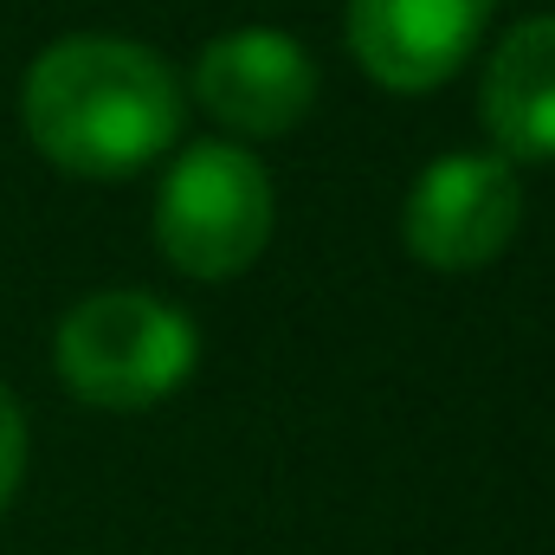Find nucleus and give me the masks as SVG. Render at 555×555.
I'll return each instance as SVG.
<instances>
[{"label": "nucleus", "mask_w": 555, "mask_h": 555, "mask_svg": "<svg viewBox=\"0 0 555 555\" xmlns=\"http://www.w3.org/2000/svg\"><path fill=\"white\" fill-rule=\"evenodd\" d=\"M181 117L175 72L124 33L52 39L20 85L26 142L78 181H124L162 162L181 137Z\"/></svg>", "instance_id": "1"}, {"label": "nucleus", "mask_w": 555, "mask_h": 555, "mask_svg": "<svg viewBox=\"0 0 555 555\" xmlns=\"http://www.w3.org/2000/svg\"><path fill=\"white\" fill-rule=\"evenodd\" d=\"M201 362V330L155 291H91L59 317L52 369L72 401L98 414H142L188 388Z\"/></svg>", "instance_id": "2"}, {"label": "nucleus", "mask_w": 555, "mask_h": 555, "mask_svg": "<svg viewBox=\"0 0 555 555\" xmlns=\"http://www.w3.org/2000/svg\"><path fill=\"white\" fill-rule=\"evenodd\" d=\"M278 227L272 175L240 142H188L155 194V246L181 278L220 284L259 266Z\"/></svg>", "instance_id": "3"}, {"label": "nucleus", "mask_w": 555, "mask_h": 555, "mask_svg": "<svg viewBox=\"0 0 555 555\" xmlns=\"http://www.w3.org/2000/svg\"><path fill=\"white\" fill-rule=\"evenodd\" d=\"M524 233V181L498 149L426 162L401 207V240L433 272H485Z\"/></svg>", "instance_id": "4"}, {"label": "nucleus", "mask_w": 555, "mask_h": 555, "mask_svg": "<svg viewBox=\"0 0 555 555\" xmlns=\"http://www.w3.org/2000/svg\"><path fill=\"white\" fill-rule=\"evenodd\" d=\"M194 98L233 137L272 142L310 117V104H317V59L284 26H233V33L201 46Z\"/></svg>", "instance_id": "5"}, {"label": "nucleus", "mask_w": 555, "mask_h": 555, "mask_svg": "<svg viewBox=\"0 0 555 555\" xmlns=\"http://www.w3.org/2000/svg\"><path fill=\"white\" fill-rule=\"evenodd\" d=\"M491 13L498 0H349L343 26L356 65L382 91L420 98L472 65Z\"/></svg>", "instance_id": "6"}, {"label": "nucleus", "mask_w": 555, "mask_h": 555, "mask_svg": "<svg viewBox=\"0 0 555 555\" xmlns=\"http://www.w3.org/2000/svg\"><path fill=\"white\" fill-rule=\"evenodd\" d=\"M478 124L504 162H555V13L524 20L504 46H491Z\"/></svg>", "instance_id": "7"}, {"label": "nucleus", "mask_w": 555, "mask_h": 555, "mask_svg": "<svg viewBox=\"0 0 555 555\" xmlns=\"http://www.w3.org/2000/svg\"><path fill=\"white\" fill-rule=\"evenodd\" d=\"M20 478H26V414L7 395V382H0V511L20 491Z\"/></svg>", "instance_id": "8"}]
</instances>
